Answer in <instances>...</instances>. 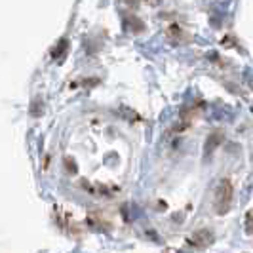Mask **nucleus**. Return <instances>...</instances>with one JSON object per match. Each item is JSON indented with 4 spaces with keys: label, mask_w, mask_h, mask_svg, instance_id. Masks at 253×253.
<instances>
[{
    "label": "nucleus",
    "mask_w": 253,
    "mask_h": 253,
    "mask_svg": "<svg viewBox=\"0 0 253 253\" xmlns=\"http://www.w3.org/2000/svg\"><path fill=\"white\" fill-rule=\"evenodd\" d=\"M232 183L230 179H221L215 187V194H213V211L217 215H225L230 211V206H232Z\"/></svg>",
    "instance_id": "1"
},
{
    "label": "nucleus",
    "mask_w": 253,
    "mask_h": 253,
    "mask_svg": "<svg viewBox=\"0 0 253 253\" xmlns=\"http://www.w3.org/2000/svg\"><path fill=\"white\" fill-rule=\"evenodd\" d=\"M223 141H225V133H223V131H211V133L208 135L206 143H204V156L210 158L211 152H215Z\"/></svg>",
    "instance_id": "2"
},
{
    "label": "nucleus",
    "mask_w": 253,
    "mask_h": 253,
    "mask_svg": "<svg viewBox=\"0 0 253 253\" xmlns=\"http://www.w3.org/2000/svg\"><path fill=\"white\" fill-rule=\"evenodd\" d=\"M211 240H213V234H211L210 230H200V232H196V234L190 238V244H194V246H200V248H204V246L211 244Z\"/></svg>",
    "instance_id": "3"
}]
</instances>
